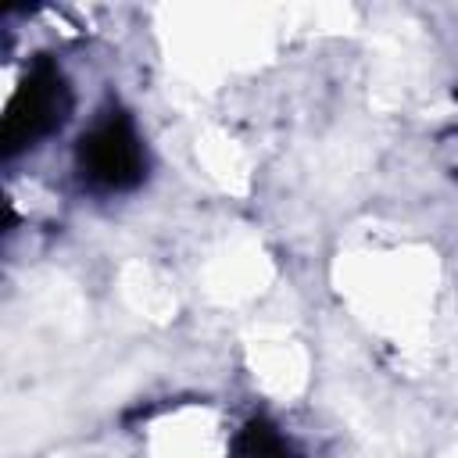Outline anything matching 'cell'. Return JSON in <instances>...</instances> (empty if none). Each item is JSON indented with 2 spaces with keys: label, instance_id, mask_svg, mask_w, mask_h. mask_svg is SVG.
<instances>
[{
  "label": "cell",
  "instance_id": "cell-1",
  "mask_svg": "<svg viewBox=\"0 0 458 458\" xmlns=\"http://www.w3.org/2000/svg\"><path fill=\"white\" fill-rule=\"evenodd\" d=\"M82 168L93 182H100L107 190L136 182L143 172V150H140V140L129 129V122H122V118L100 122L82 140Z\"/></svg>",
  "mask_w": 458,
  "mask_h": 458
},
{
  "label": "cell",
  "instance_id": "cell-2",
  "mask_svg": "<svg viewBox=\"0 0 458 458\" xmlns=\"http://www.w3.org/2000/svg\"><path fill=\"white\" fill-rule=\"evenodd\" d=\"M61 114V79L54 72H32L21 93L7 107V147H21L39 140Z\"/></svg>",
  "mask_w": 458,
  "mask_h": 458
}]
</instances>
